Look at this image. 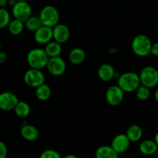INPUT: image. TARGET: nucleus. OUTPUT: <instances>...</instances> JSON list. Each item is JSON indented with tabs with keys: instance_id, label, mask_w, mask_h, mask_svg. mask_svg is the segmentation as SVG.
<instances>
[{
	"instance_id": "f3484780",
	"label": "nucleus",
	"mask_w": 158,
	"mask_h": 158,
	"mask_svg": "<svg viewBox=\"0 0 158 158\" xmlns=\"http://www.w3.org/2000/svg\"><path fill=\"white\" fill-rule=\"evenodd\" d=\"M86 58V54L81 48L76 47L71 49L69 52L68 59L70 63L74 65H80L83 63Z\"/></svg>"
},
{
	"instance_id": "4be33fe9",
	"label": "nucleus",
	"mask_w": 158,
	"mask_h": 158,
	"mask_svg": "<svg viewBox=\"0 0 158 158\" xmlns=\"http://www.w3.org/2000/svg\"><path fill=\"white\" fill-rule=\"evenodd\" d=\"M17 117L20 118H26L30 114V106L26 102L19 101L13 110Z\"/></svg>"
},
{
	"instance_id": "4c0bfd02",
	"label": "nucleus",
	"mask_w": 158,
	"mask_h": 158,
	"mask_svg": "<svg viewBox=\"0 0 158 158\" xmlns=\"http://www.w3.org/2000/svg\"><path fill=\"white\" fill-rule=\"evenodd\" d=\"M2 51V44H1V42H0V52Z\"/></svg>"
},
{
	"instance_id": "a211bd4d",
	"label": "nucleus",
	"mask_w": 158,
	"mask_h": 158,
	"mask_svg": "<svg viewBox=\"0 0 158 158\" xmlns=\"http://www.w3.org/2000/svg\"><path fill=\"white\" fill-rule=\"evenodd\" d=\"M95 158H118L119 154L113 150L111 146L102 145L96 149L94 153Z\"/></svg>"
},
{
	"instance_id": "9d476101",
	"label": "nucleus",
	"mask_w": 158,
	"mask_h": 158,
	"mask_svg": "<svg viewBox=\"0 0 158 158\" xmlns=\"http://www.w3.org/2000/svg\"><path fill=\"white\" fill-rule=\"evenodd\" d=\"M20 101L13 93L5 91L0 94V110L3 111L13 110L15 106Z\"/></svg>"
},
{
	"instance_id": "2f4dec72",
	"label": "nucleus",
	"mask_w": 158,
	"mask_h": 158,
	"mask_svg": "<svg viewBox=\"0 0 158 158\" xmlns=\"http://www.w3.org/2000/svg\"><path fill=\"white\" fill-rule=\"evenodd\" d=\"M17 2H18L17 0H8V5L9 6H11V7H13L16 4Z\"/></svg>"
},
{
	"instance_id": "dca6fc26",
	"label": "nucleus",
	"mask_w": 158,
	"mask_h": 158,
	"mask_svg": "<svg viewBox=\"0 0 158 158\" xmlns=\"http://www.w3.org/2000/svg\"><path fill=\"white\" fill-rule=\"evenodd\" d=\"M158 145L154 140H144L139 143V150L140 153L146 156H151L155 154L157 150Z\"/></svg>"
},
{
	"instance_id": "6ab92c4d",
	"label": "nucleus",
	"mask_w": 158,
	"mask_h": 158,
	"mask_svg": "<svg viewBox=\"0 0 158 158\" xmlns=\"http://www.w3.org/2000/svg\"><path fill=\"white\" fill-rule=\"evenodd\" d=\"M125 135L131 142H138L143 137V130L139 125H130L126 130Z\"/></svg>"
},
{
	"instance_id": "e433bc0d",
	"label": "nucleus",
	"mask_w": 158,
	"mask_h": 158,
	"mask_svg": "<svg viewBox=\"0 0 158 158\" xmlns=\"http://www.w3.org/2000/svg\"><path fill=\"white\" fill-rule=\"evenodd\" d=\"M18 2H27L28 0H17Z\"/></svg>"
},
{
	"instance_id": "f704fd0d",
	"label": "nucleus",
	"mask_w": 158,
	"mask_h": 158,
	"mask_svg": "<svg viewBox=\"0 0 158 158\" xmlns=\"http://www.w3.org/2000/svg\"><path fill=\"white\" fill-rule=\"evenodd\" d=\"M154 141L156 142V144L158 145V131L156 132V134H155V136H154Z\"/></svg>"
},
{
	"instance_id": "473e14b6",
	"label": "nucleus",
	"mask_w": 158,
	"mask_h": 158,
	"mask_svg": "<svg viewBox=\"0 0 158 158\" xmlns=\"http://www.w3.org/2000/svg\"><path fill=\"white\" fill-rule=\"evenodd\" d=\"M62 158H77V157L74 155V154H68V155L64 156V157Z\"/></svg>"
},
{
	"instance_id": "423d86ee",
	"label": "nucleus",
	"mask_w": 158,
	"mask_h": 158,
	"mask_svg": "<svg viewBox=\"0 0 158 158\" xmlns=\"http://www.w3.org/2000/svg\"><path fill=\"white\" fill-rule=\"evenodd\" d=\"M23 80L29 87L37 88L45 83V76L41 69L29 68L24 73Z\"/></svg>"
},
{
	"instance_id": "aec40b11",
	"label": "nucleus",
	"mask_w": 158,
	"mask_h": 158,
	"mask_svg": "<svg viewBox=\"0 0 158 158\" xmlns=\"http://www.w3.org/2000/svg\"><path fill=\"white\" fill-rule=\"evenodd\" d=\"M44 50L46 53L47 54L48 56H49V58L60 56L62 52L61 44L53 40L48 43H46V46H45Z\"/></svg>"
},
{
	"instance_id": "bb28decb",
	"label": "nucleus",
	"mask_w": 158,
	"mask_h": 158,
	"mask_svg": "<svg viewBox=\"0 0 158 158\" xmlns=\"http://www.w3.org/2000/svg\"><path fill=\"white\" fill-rule=\"evenodd\" d=\"M39 158H62V157L57 151L52 149H48L43 151L40 154Z\"/></svg>"
},
{
	"instance_id": "7ed1b4c3",
	"label": "nucleus",
	"mask_w": 158,
	"mask_h": 158,
	"mask_svg": "<svg viewBox=\"0 0 158 158\" xmlns=\"http://www.w3.org/2000/svg\"><path fill=\"white\" fill-rule=\"evenodd\" d=\"M152 42L147 35L139 34L133 38L131 48L133 53L139 57H146L150 54Z\"/></svg>"
},
{
	"instance_id": "4468645a",
	"label": "nucleus",
	"mask_w": 158,
	"mask_h": 158,
	"mask_svg": "<svg viewBox=\"0 0 158 158\" xmlns=\"http://www.w3.org/2000/svg\"><path fill=\"white\" fill-rule=\"evenodd\" d=\"M97 74L102 81L109 82L116 77V71L112 65L108 63H103L98 69Z\"/></svg>"
},
{
	"instance_id": "f03ea898",
	"label": "nucleus",
	"mask_w": 158,
	"mask_h": 158,
	"mask_svg": "<svg viewBox=\"0 0 158 158\" xmlns=\"http://www.w3.org/2000/svg\"><path fill=\"white\" fill-rule=\"evenodd\" d=\"M49 56L45 52L44 49L34 48L29 50L26 56V62L30 68L43 69L46 67Z\"/></svg>"
},
{
	"instance_id": "b1692460",
	"label": "nucleus",
	"mask_w": 158,
	"mask_h": 158,
	"mask_svg": "<svg viewBox=\"0 0 158 158\" xmlns=\"http://www.w3.org/2000/svg\"><path fill=\"white\" fill-rule=\"evenodd\" d=\"M24 25L25 27L26 28V29L34 32H35L39 28H40L43 26L40 17L33 16V15H31L29 19H27L24 22Z\"/></svg>"
},
{
	"instance_id": "a878e982",
	"label": "nucleus",
	"mask_w": 158,
	"mask_h": 158,
	"mask_svg": "<svg viewBox=\"0 0 158 158\" xmlns=\"http://www.w3.org/2000/svg\"><path fill=\"white\" fill-rule=\"evenodd\" d=\"M10 19V14L5 8H0V29L7 27Z\"/></svg>"
},
{
	"instance_id": "ddd939ff",
	"label": "nucleus",
	"mask_w": 158,
	"mask_h": 158,
	"mask_svg": "<svg viewBox=\"0 0 158 158\" xmlns=\"http://www.w3.org/2000/svg\"><path fill=\"white\" fill-rule=\"evenodd\" d=\"M34 40L38 44L46 45L53 40V28L43 25L34 32Z\"/></svg>"
},
{
	"instance_id": "39448f33",
	"label": "nucleus",
	"mask_w": 158,
	"mask_h": 158,
	"mask_svg": "<svg viewBox=\"0 0 158 158\" xmlns=\"http://www.w3.org/2000/svg\"><path fill=\"white\" fill-rule=\"evenodd\" d=\"M139 77L141 84L150 89L158 85V70L153 66H147L143 68Z\"/></svg>"
},
{
	"instance_id": "9b49d317",
	"label": "nucleus",
	"mask_w": 158,
	"mask_h": 158,
	"mask_svg": "<svg viewBox=\"0 0 158 158\" xmlns=\"http://www.w3.org/2000/svg\"><path fill=\"white\" fill-rule=\"evenodd\" d=\"M130 143H131V141L129 140L125 134H119L112 139L110 146L117 154H120L126 152L127 150L129 148Z\"/></svg>"
},
{
	"instance_id": "5701e85b",
	"label": "nucleus",
	"mask_w": 158,
	"mask_h": 158,
	"mask_svg": "<svg viewBox=\"0 0 158 158\" xmlns=\"http://www.w3.org/2000/svg\"><path fill=\"white\" fill-rule=\"evenodd\" d=\"M7 27L9 33L13 35H18L23 32L25 28V25L23 22L16 19H14L9 22Z\"/></svg>"
},
{
	"instance_id": "0eeeda50",
	"label": "nucleus",
	"mask_w": 158,
	"mask_h": 158,
	"mask_svg": "<svg viewBox=\"0 0 158 158\" xmlns=\"http://www.w3.org/2000/svg\"><path fill=\"white\" fill-rule=\"evenodd\" d=\"M12 13L14 19L24 23L32 15V7L27 2H17L12 7Z\"/></svg>"
},
{
	"instance_id": "2eb2a0df",
	"label": "nucleus",
	"mask_w": 158,
	"mask_h": 158,
	"mask_svg": "<svg viewBox=\"0 0 158 158\" xmlns=\"http://www.w3.org/2000/svg\"><path fill=\"white\" fill-rule=\"evenodd\" d=\"M20 134L24 140L34 141L39 137V131L36 127L30 124H24L20 130Z\"/></svg>"
},
{
	"instance_id": "c756f323",
	"label": "nucleus",
	"mask_w": 158,
	"mask_h": 158,
	"mask_svg": "<svg viewBox=\"0 0 158 158\" xmlns=\"http://www.w3.org/2000/svg\"><path fill=\"white\" fill-rule=\"evenodd\" d=\"M7 60V55L6 52H0V63H4Z\"/></svg>"
},
{
	"instance_id": "1a4fd4ad",
	"label": "nucleus",
	"mask_w": 158,
	"mask_h": 158,
	"mask_svg": "<svg viewBox=\"0 0 158 158\" xmlns=\"http://www.w3.org/2000/svg\"><path fill=\"white\" fill-rule=\"evenodd\" d=\"M66 67V63L64 59L60 56H56L49 58L46 68L51 75L59 77L64 73Z\"/></svg>"
},
{
	"instance_id": "393cba45",
	"label": "nucleus",
	"mask_w": 158,
	"mask_h": 158,
	"mask_svg": "<svg viewBox=\"0 0 158 158\" xmlns=\"http://www.w3.org/2000/svg\"><path fill=\"white\" fill-rule=\"evenodd\" d=\"M135 93H136V98L139 100H141V101H145V100H148L150 97V88L147 87V86H143L142 84L138 86Z\"/></svg>"
},
{
	"instance_id": "c9c22d12",
	"label": "nucleus",
	"mask_w": 158,
	"mask_h": 158,
	"mask_svg": "<svg viewBox=\"0 0 158 158\" xmlns=\"http://www.w3.org/2000/svg\"><path fill=\"white\" fill-rule=\"evenodd\" d=\"M155 155H156V157L158 158V148H157V150H156V153H155Z\"/></svg>"
},
{
	"instance_id": "6e6552de",
	"label": "nucleus",
	"mask_w": 158,
	"mask_h": 158,
	"mask_svg": "<svg viewBox=\"0 0 158 158\" xmlns=\"http://www.w3.org/2000/svg\"><path fill=\"white\" fill-rule=\"evenodd\" d=\"M124 94V91L118 85L110 86L105 92V100L110 106H119L123 101Z\"/></svg>"
},
{
	"instance_id": "c85d7f7f",
	"label": "nucleus",
	"mask_w": 158,
	"mask_h": 158,
	"mask_svg": "<svg viewBox=\"0 0 158 158\" xmlns=\"http://www.w3.org/2000/svg\"><path fill=\"white\" fill-rule=\"evenodd\" d=\"M150 54H152V55L154 56L158 57V42L152 44Z\"/></svg>"
},
{
	"instance_id": "72a5a7b5",
	"label": "nucleus",
	"mask_w": 158,
	"mask_h": 158,
	"mask_svg": "<svg viewBox=\"0 0 158 158\" xmlns=\"http://www.w3.org/2000/svg\"><path fill=\"white\" fill-rule=\"evenodd\" d=\"M154 97H155V100H156V101L158 103V88H157V89H156V90L155 91Z\"/></svg>"
},
{
	"instance_id": "f8f14e48",
	"label": "nucleus",
	"mask_w": 158,
	"mask_h": 158,
	"mask_svg": "<svg viewBox=\"0 0 158 158\" xmlns=\"http://www.w3.org/2000/svg\"><path fill=\"white\" fill-rule=\"evenodd\" d=\"M70 29L66 25L60 23L53 27V40L57 43L63 44L68 41L70 38Z\"/></svg>"
},
{
	"instance_id": "7c9ffc66",
	"label": "nucleus",
	"mask_w": 158,
	"mask_h": 158,
	"mask_svg": "<svg viewBox=\"0 0 158 158\" xmlns=\"http://www.w3.org/2000/svg\"><path fill=\"white\" fill-rule=\"evenodd\" d=\"M8 5V0H0V8H5Z\"/></svg>"
},
{
	"instance_id": "20e7f679",
	"label": "nucleus",
	"mask_w": 158,
	"mask_h": 158,
	"mask_svg": "<svg viewBox=\"0 0 158 158\" xmlns=\"http://www.w3.org/2000/svg\"><path fill=\"white\" fill-rule=\"evenodd\" d=\"M41 23L43 26L53 28L60 23V13L56 7L47 5L42 8L39 14Z\"/></svg>"
},
{
	"instance_id": "f257e3e1",
	"label": "nucleus",
	"mask_w": 158,
	"mask_h": 158,
	"mask_svg": "<svg viewBox=\"0 0 158 158\" xmlns=\"http://www.w3.org/2000/svg\"><path fill=\"white\" fill-rule=\"evenodd\" d=\"M118 86L124 93H133L141 84L139 74L134 72H125L118 77Z\"/></svg>"
},
{
	"instance_id": "cd10ccee",
	"label": "nucleus",
	"mask_w": 158,
	"mask_h": 158,
	"mask_svg": "<svg viewBox=\"0 0 158 158\" xmlns=\"http://www.w3.org/2000/svg\"><path fill=\"white\" fill-rule=\"evenodd\" d=\"M8 155V148L6 143L0 140V158H6Z\"/></svg>"
},
{
	"instance_id": "412c9836",
	"label": "nucleus",
	"mask_w": 158,
	"mask_h": 158,
	"mask_svg": "<svg viewBox=\"0 0 158 158\" xmlns=\"http://www.w3.org/2000/svg\"><path fill=\"white\" fill-rule=\"evenodd\" d=\"M36 97L40 101H46L49 100L51 96L50 87L46 83H43L42 85L36 88Z\"/></svg>"
}]
</instances>
